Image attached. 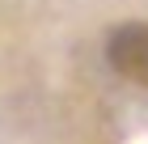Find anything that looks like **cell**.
<instances>
[{"label": "cell", "instance_id": "1", "mask_svg": "<svg viewBox=\"0 0 148 144\" xmlns=\"http://www.w3.org/2000/svg\"><path fill=\"white\" fill-rule=\"evenodd\" d=\"M106 59L123 81L148 89V21H127L110 30L106 38Z\"/></svg>", "mask_w": 148, "mask_h": 144}]
</instances>
